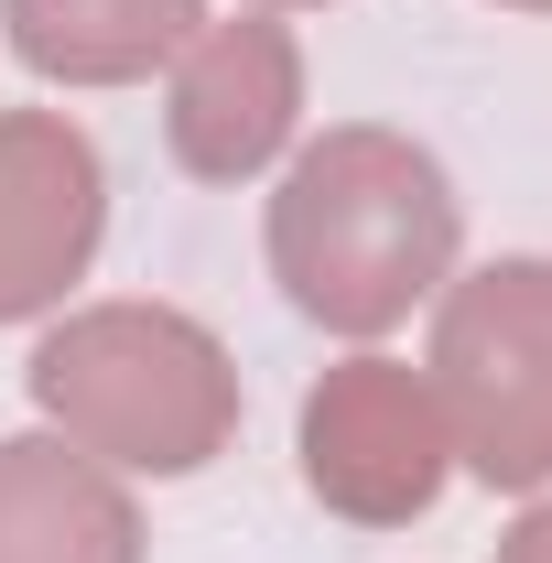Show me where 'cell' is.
I'll return each mask as SVG.
<instances>
[{
    "mask_svg": "<svg viewBox=\"0 0 552 563\" xmlns=\"http://www.w3.org/2000/svg\"><path fill=\"white\" fill-rule=\"evenodd\" d=\"M455 261V196L444 163L401 131H325L272 196V272L281 292L336 325L379 336L401 325Z\"/></svg>",
    "mask_w": 552,
    "mask_h": 563,
    "instance_id": "cell-1",
    "label": "cell"
},
{
    "mask_svg": "<svg viewBox=\"0 0 552 563\" xmlns=\"http://www.w3.org/2000/svg\"><path fill=\"white\" fill-rule=\"evenodd\" d=\"M33 401L76 422L87 444H109L120 466L185 477L207 466V444L228 433V379L217 347L185 314H87L33 357Z\"/></svg>",
    "mask_w": 552,
    "mask_h": 563,
    "instance_id": "cell-2",
    "label": "cell"
},
{
    "mask_svg": "<svg viewBox=\"0 0 552 563\" xmlns=\"http://www.w3.org/2000/svg\"><path fill=\"white\" fill-rule=\"evenodd\" d=\"M444 412L466 433V466L487 488L552 477V261H498L444 303Z\"/></svg>",
    "mask_w": 552,
    "mask_h": 563,
    "instance_id": "cell-3",
    "label": "cell"
},
{
    "mask_svg": "<svg viewBox=\"0 0 552 563\" xmlns=\"http://www.w3.org/2000/svg\"><path fill=\"white\" fill-rule=\"evenodd\" d=\"M303 477L346 520H412V509H433L444 433H433V401L412 390V368H390V357L336 368L303 401Z\"/></svg>",
    "mask_w": 552,
    "mask_h": 563,
    "instance_id": "cell-4",
    "label": "cell"
},
{
    "mask_svg": "<svg viewBox=\"0 0 552 563\" xmlns=\"http://www.w3.org/2000/svg\"><path fill=\"white\" fill-rule=\"evenodd\" d=\"M98 250V152L55 120H0V314L55 303Z\"/></svg>",
    "mask_w": 552,
    "mask_h": 563,
    "instance_id": "cell-5",
    "label": "cell"
},
{
    "mask_svg": "<svg viewBox=\"0 0 552 563\" xmlns=\"http://www.w3.org/2000/svg\"><path fill=\"white\" fill-rule=\"evenodd\" d=\"M281 131H292V44L272 22L207 33L185 87H174V152L196 174H250V163H272Z\"/></svg>",
    "mask_w": 552,
    "mask_h": 563,
    "instance_id": "cell-6",
    "label": "cell"
},
{
    "mask_svg": "<svg viewBox=\"0 0 552 563\" xmlns=\"http://www.w3.org/2000/svg\"><path fill=\"white\" fill-rule=\"evenodd\" d=\"M0 563H131V509L55 444H0Z\"/></svg>",
    "mask_w": 552,
    "mask_h": 563,
    "instance_id": "cell-7",
    "label": "cell"
},
{
    "mask_svg": "<svg viewBox=\"0 0 552 563\" xmlns=\"http://www.w3.org/2000/svg\"><path fill=\"white\" fill-rule=\"evenodd\" d=\"M196 22V0H11V44L44 76H141L152 55H174Z\"/></svg>",
    "mask_w": 552,
    "mask_h": 563,
    "instance_id": "cell-8",
    "label": "cell"
},
{
    "mask_svg": "<svg viewBox=\"0 0 552 563\" xmlns=\"http://www.w3.org/2000/svg\"><path fill=\"white\" fill-rule=\"evenodd\" d=\"M509 563H552V509H531V520L509 531Z\"/></svg>",
    "mask_w": 552,
    "mask_h": 563,
    "instance_id": "cell-9",
    "label": "cell"
},
{
    "mask_svg": "<svg viewBox=\"0 0 552 563\" xmlns=\"http://www.w3.org/2000/svg\"><path fill=\"white\" fill-rule=\"evenodd\" d=\"M520 11H552V0H520Z\"/></svg>",
    "mask_w": 552,
    "mask_h": 563,
    "instance_id": "cell-10",
    "label": "cell"
}]
</instances>
